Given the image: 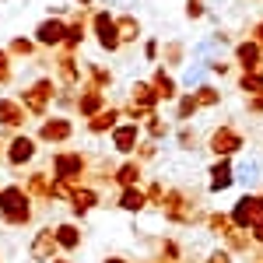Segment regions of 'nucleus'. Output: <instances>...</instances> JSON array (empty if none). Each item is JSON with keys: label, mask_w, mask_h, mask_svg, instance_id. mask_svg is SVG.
Returning <instances> with one entry per match:
<instances>
[{"label": "nucleus", "mask_w": 263, "mask_h": 263, "mask_svg": "<svg viewBox=\"0 0 263 263\" xmlns=\"http://www.w3.org/2000/svg\"><path fill=\"white\" fill-rule=\"evenodd\" d=\"M57 249H60V246L53 239V228H42L39 235L32 239V249H28V253H32V260H39V263H53L57 260Z\"/></svg>", "instance_id": "obj_10"}, {"label": "nucleus", "mask_w": 263, "mask_h": 263, "mask_svg": "<svg viewBox=\"0 0 263 263\" xmlns=\"http://www.w3.org/2000/svg\"><path fill=\"white\" fill-rule=\"evenodd\" d=\"M182 60H186L182 46H179V42H168V49H165V63H168V67H179Z\"/></svg>", "instance_id": "obj_34"}, {"label": "nucleus", "mask_w": 263, "mask_h": 263, "mask_svg": "<svg viewBox=\"0 0 263 263\" xmlns=\"http://www.w3.org/2000/svg\"><path fill=\"white\" fill-rule=\"evenodd\" d=\"M158 53H162V49H158V42H155V39L144 42V57H147V60H158Z\"/></svg>", "instance_id": "obj_40"}, {"label": "nucleus", "mask_w": 263, "mask_h": 263, "mask_svg": "<svg viewBox=\"0 0 263 263\" xmlns=\"http://www.w3.org/2000/svg\"><path fill=\"white\" fill-rule=\"evenodd\" d=\"M53 239H57V246H60L63 253H74L78 246H81V224H74V221H63L53 228Z\"/></svg>", "instance_id": "obj_15"}, {"label": "nucleus", "mask_w": 263, "mask_h": 263, "mask_svg": "<svg viewBox=\"0 0 263 263\" xmlns=\"http://www.w3.org/2000/svg\"><path fill=\"white\" fill-rule=\"evenodd\" d=\"M158 211H162V218L168 224H193L197 214H200V211L193 207V197H190L186 190H168Z\"/></svg>", "instance_id": "obj_2"}, {"label": "nucleus", "mask_w": 263, "mask_h": 263, "mask_svg": "<svg viewBox=\"0 0 263 263\" xmlns=\"http://www.w3.org/2000/svg\"><path fill=\"white\" fill-rule=\"evenodd\" d=\"M141 162H130V158H123V165H116L112 168V182L120 186V190H126V186H141Z\"/></svg>", "instance_id": "obj_18"}, {"label": "nucleus", "mask_w": 263, "mask_h": 263, "mask_svg": "<svg viewBox=\"0 0 263 263\" xmlns=\"http://www.w3.org/2000/svg\"><path fill=\"white\" fill-rule=\"evenodd\" d=\"M78 109H81V116H88V120H91L95 112H102V109H105V105H102V91L99 88H88L81 99H78Z\"/></svg>", "instance_id": "obj_23"}, {"label": "nucleus", "mask_w": 263, "mask_h": 263, "mask_svg": "<svg viewBox=\"0 0 263 263\" xmlns=\"http://www.w3.org/2000/svg\"><path fill=\"white\" fill-rule=\"evenodd\" d=\"M186 14L197 21V18H203V0H186Z\"/></svg>", "instance_id": "obj_38"}, {"label": "nucleus", "mask_w": 263, "mask_h": 263, "mask_svg": "<svg viewBox=\"0 0 263 263\" xmlns=\"http://www.w3.org/2000/svg\"><path fill=\"white\" fill-rule=\"evenodd\" d=\"M193 95H197V105H200V109H214V105L221 102V91H218L214 84H200Z\"/></svg>", "instance_id": "obj_30"}, {"label": "nucleus", "mask_w": 263, "mask_h": 263, "mask_svg": "<svg viewBox=\"0 0 263 263\" xmlns=\"http://www.w3.org/2000/svg\"><path fill=\"white\" fill-rule=\"evenodd\" d=\"M28 49H32V46H28L25 39H18V42H14V53H28Z\"/></svg>", "instance_id": "obj_43"}, {"label": "nucleus", "mask_w": 263, "mask_h": 263, "mask_svg": "<svg viewBox=\"0 0 263 263\" xmlns=\"http://www.w3.org/2000/svg\"><path fill=\"white\" fill-rule=\"evenodd\" d=\"M84 165L88 162H84V155H78V151L53 155V176H57L60 182H70V186H74V182L84 176Z\"/></svg>", "instance_id": "obj_4"}, {"label": "nucleus", "mask_w": 263, "mask_h": 263, "mask_svg": "<svg viewBox=\"0 0 263 263\" xmlns=\"http://www.w3.org/2000/svg\"><path fill=\"white\" fill-rule=\"evenodd\" d=\"M182 84H186V88H200V84H203V67H200V63L190 67V70L182 74Z\"/></svg>", "instance_id": "obj_35"}, {"label": "nucleus", "mask_w": 263, "mask_h": 263, "mask_svg": "<svg viewBox=\"0 0 263 263\" xmlns=\"http://www.w3.org/2000/svg\"><path fill=\"white\" fill-rule=\"evenodd\" d=\"M141 134H147V141H162L165 134H168V126L162 123V116L158 112H147L141 123Z\"/></svg>", "instance_id": "obj_26"}, {"label": "nucleus", "mask_w": 263, "mask_h": 263, "mask_svg": "<svg viewBox=\"0 0 263 263\" xmlns=\"http://www.w3.org/2000/svg\"><path fill=\"white\" fill-rule=\"evenodd\" d=\"M221 242H224V249H228V253H235V256H246V253L253 249V239H249V232H239L235 224H232V228H228V232L221 235Z\"/></svg>", "instance_id": "obj_20"}, {"label": "nucleus", "mask_w": 263, "mask_h": 263, "mask_svg": "<svg viewBox=\"0 0 263 263\" xmlns=\"http://www.w3.org/2000/svg\"><path fill=\"white\" fill-rule=\"evenodd\" d=\"M253 42H260V46H263V21L256 25V28H253Z\"/></svg>", "instance_id": "obj_42"}, {"label": "nucleus", "mask_w": 263, "mask_h": 263, "mask_svg": "<svg viewBox=\"0 0 263 263\" xmlns=\"http://www.w3.org/2000/svg\"><path fill=\"white\" fill-rule=\"evenodd\" d=\"M260 172H263V165L256 158L235 162V186H246V193H253V186H260Z\"/></svg>", "instance_id": "obj_12"}, {"label": "nucleus", "mask_w": 263, "mask_h": 263, "mask_svg": "<svg viewBox=\"0 0 263 263\" xmlns=\"http://www.w3.org/2000/svg\"><path fill=\"white\" fill-rule=\"evenodd\" d=\"M203 144H207V151H211L214 158H235V155L246 147V137L235 130V126H228V123H224V126H214V130H211V137H207Z\"/></svg>", "instance_id": "obj_3"}, {"label": "nucleus", "mask_w": 263, "mask_h": 263, "mask_svg": "<svg viewBox=\"0 0 263 263\" xmlns=\"http://www.w3.org/2000/svg\"><path fill=\"white\" fill-rule=\"evenodd\" d=\"M0 123H4V126H21V123H25V112H21L18 105H14V102H0Z\"/></svg>", "instance_id": "obj_29"}, {"label": "nucleus", "mask_w": 263, "mask_h": 263, "mask_svg": "<svg viewBox=\"0 0 263 263\" xmlns=\"http://www.w3.org/2000/svg\"><path fill=\"white\" fill-rule=\"evenodd\" d=\"M246 109H249V112H263V91H260V95H253V99L246 102Z\"/></svg>", "instance_id": "obj_41"}, {"label": "nucleus", "mask_w": 263, "mask_h": 263, "mask_svg": "<svg viewBox=\"0 0 263 263\" xmlns=\"http://www.w3.org/2000/svg\"><path fill=\"white\" fill-rule=\"evenodd\" d=\"M112 81V78H109V70H105V67H91V88H105V84Z\"/></svg>", "instance_id": "obj_36"}, {"label": "nucleus", "mask_w": 263, "mask_h": 263, "mask_svg": "<svg viewBox=\"0 0 263 263\" xmlns=\"http://www.w3.org/2000/svg\"><path fill=\"white\" fill-rule=\"evenodd\" d=\"M235 63L242 67V70H256L263 63V46L260 42H253V39H246L235 46Z\"/></svg>", "instance_id": "obj_14"}, {"label": "nucleus", "mask_w": 263, "mask_h": 263, "mask_svg": "<svg viewBox=\"0 0 263 263\" xmlns=\"http://www.w3.org/2000/svg\"><path fill=\"white\" fill-rule=\"evenodd\" d=\"M130 105H137L144 112H155V105H158V91L151 88V81H137L130 88Z\"/></svg>", "instance_id": "obj_16"}, {"label": "nucleus", "mask_w": 263, "mask_h": 263, "mask_svg": "<svg viewBox=\"0 0 263 263\" xmlns=\"http://www.w3.org/2000/svg\"><path fill=\"white\" fill-rule=\"evenodd\" d=\"M228 186H235V162L232 158H214L207 165V190L211 193H224Z\"/></svg>", "instance_id": "obj_6"}, {"label": "nucleus", "mask_w": 263, "mask_h": 263, "mask_svg": "<svg viewBox=\"0 0 263 263\" xmlns=\"http://www.w3.org/2000/svg\"><path fill=\"white\" fill-rule=\"evenodd\" d=\"M120 109H102V112H95L91 120H88V134L95 137V134H105V130H116L120 126Z\"/></svg>", "instance_id": "obj_19"}, {"label": "nucleus", "mask_w": 263, "mask_h": 263, "mask_svg": "<svg viewBox=\"0 0 263 263\" xmlns=\"http://www.w3.org/2000/svg\"><path fill=\"white\" fill-rule=\"evenodd\" d=\"M99 200H102V197H99V190H95V186H78V182L70 186V197H67L70 211H74L78 218H84L91 207H99Z\"/></svg>", "instance_id": "obj_9"}, {"label": "nucleus", "mask_w": 263, "mask_h": 263, "mask_svg": "<svg viewBox=\"0 0 263 263\" xmlns=\"http://www.w3.org/2000/svg\"><path fill=\"white\" fill-rule=\"evenodd\" d=\"M91 28H95V35H99L105 53H116V49L123 46L120 32H116V18H112L109 11H95V14H91Z\"/></svg>", "instance_id": "obj_5"}, {"label": "nucleus", "mask_w": 263, "mask_h": 263, "mask_svg": "<svg viewBox=\"0 0 263 263\" xmlns=\"http://www.w3.org/2000/svg\"><path fill=\"white\" fill-rule=\"evenodd\" d=\"M116 207H120L123 214H141L144 207H147L144 186H126V190H120V197H116Z\"/></svg>", "instance_id": "obj_13"}, {"label": "nucleus", "mask_w": 263, "mask_h": 263, "mask_svg": "<svg viewBox=\"0 0 263 263\" xmlns=\"http://www.w3.org/2000/svg\"><path fill=\"white\" fill-rule=\"evenodd\" d=\"M151 88H155V91H158V99H179V95H176V84H172V74H168V70H155V74H151Z\"/></svg>", "instance_id": "obj_22"}, {"label": "nucleus", "mask_w": 263, "mask_h": 263, "mask_svg": "<svg viewBox=\"0 0 263 263\" xmlns=\"http://www.w3.org/2000/svg\"><path fill=\"white\" fill-rule=\"evenodd\" d=\"M0 218L7 224H28L32 221V200L21 186H4L0 190Z\"/></svg>", "instance_id": "obj_1"}, {"label": "nucleus", "mask_w": 263, "mask_h": 263, "mask_svg": "<svg viewBox=\"0 0 263 263\" xmlns=\"http://www.w3.org/2000/svg\"><path fill=\"white\" fill-rule=\"evenodd\" d=\"M200 134H197V130H179V147L182 151H197V147H200Z\"/></svg>", "instance_id": "obj_33"}, {"label": "nucleus", "mask_w": 263, "mask_h": 263, "mask_svg": "<svg viewBox=\"0 0 263 263\" xmlns=\"http://www.w3.org/2000/svg\"><path fill=\"white\" fill-rule=\"evenodd\" d=\"M239 91L249 95V99L263 91V70H260V67H256V70H242V78H239Z\"/></svg>", "instance_id": "obj_24"}, {"label": "nucleus", "mask_w": 263, "mask_h": 263, "mask_svg": "<svg viewBox=\"0 0 263 263\" xmlns=\"http://www.w3.org/2000/svg\"><path fill=\"white\" fill-rule=\"evenodd\" d=\"M256 214L263 218V193H256Z\"/></svg>", "instance_id": "obj_45"}, {"label": "nucleus", "mask_w": 263, "mask_h": 263, "mask_svg": "<svg viewBox=\"0 0 263 263\" xmlns=\"http://www.w3.org/2000/svg\"><path fill=\"white\" fill-rule=\"evenodd\" d=\"M116 32H120V42L126 46V42L141 39V25H137V18L134 14H123V18H116Z\"/></svg>", "instance_id": "obj_25"}, {"label": "nucleus", "mask_w": 263, "mask_h": 263, "mask_svg": "<svg viewBox=\"0 0 263 263\" xmlns=\"http://www.w3.org/2000/svg\"><path fill=\"white\" fill-rule=\"evenodd\" d=\"M249 239H253V246H260V249H263V218L249 228Z\"/></svg>", "instance_id": "obj_39"}, {"label": "nucleus", "mask_w": 263, "mask_h": 263, "mask_svg": "<svg viewBox=\"0 0 263 263\" xmlns=\"http://www.w3.org/2000/svg\"><path fill=\"white\" fill-rule=\"evenodd\" d=\"M35 158V141L32 137H14L7 144V162L11 165H28Z\"/></svg>", "instance_id": "obj_17"}, {"label": "nucleus", "mask_w": 263, "mask_h": 263, "mask_svg": "<svg viewBox=\"0 0 263 263\" xmlns=\"http://www.w3.org/2000/svg\"><path fill=\"white\" fill-rule=\"evenodd\" d=\"M134 155H137L141 162H155V158H158V141H141Z\"/></svg>", "instance_id": "obj_32"}, {"label": "nucleus", "mask_w": 263, "mask_h": 263, "mask_svg": "<svg viewBox=\"0 0 263 263\" xmlns=\"http://www.w3.org/2000/svg\"><path fill=\"white\" fill-rule=\"evenodd\" d=\"M70 134H74V126H70V120H67V116L46 120V123L39 126V141H46V144H63Z\"/></svg>", "instance_id": "obj_11"}, {"label": "nucleus", "mask_w": 263, "mask_h": 263, "mask_svg": "<svg viewBox=\"0 0 263 263\" xmlns=\"http://www.w3.org/2000/svg\"><path fill=\"white\" fill-rule=\"evenodd\" d=\"M197 109H200V105H197V95H193V91H190V95H179V102H176V120H179V123L193 120Z\"/></svg>", "instance_id": "obj_27"}, {"label": "nucleus", "mask_w": 263, "mask_h": 263, "mask_svg": "<svg viewBox=\"0 0 263 263\" xmlns=\"http://www.w3.org/2000/svg\"><path fill=\"white\" fill-rule=\"evenodd\" d=\"M53 263H70V260H53Z\"/></svg>", "instance_id": "obj_46"}, {"label": "nucleus", "mask_w": 263, "mask_h": 263, "mask_svg": "<svg viewBox=\"0 0 263 263\" xmlns=\"http://www.w3.org/2000/svg\"><path fill=\"white\" fill-rule=\"evenodd\" d=\"M203 263H235V260H232V253H228V249H211Z\"/></svg>", "instance_id": "obj_37"}, {"label": "nucleus", "mask_w": 263, "mask_h": 263, "mask_svg": "<svg viewBox=\"0 0 263 263\" xmlns=\"http://www.w3.org/2000/svg\"><path fill=\"white\" fill-rule=\"evenodd\" d=\"M165 182H151V186H144V197H147V203L151 207H162V200H165Z\"/></svg>", "instance_id": "obj_31"}, {"label": "nucleus", "mask_w": 263, "mask_h": 263, "mask_svg": "<svg viewBox=\"0 0 263 263\" xmlns=\"http://www.w3.org/2000/svg\"><path fill=\"white\" fill-rule=\"evenodd\" d=\"M158 263H179L182 260V246L176 239H158Z\"/></svg>", "instance_id": "obj_28"}, {"label": "nucleus", "mask_w": 263, "mask_h": 263, "mask_svg": "<svg viewBox=\"0 0 263 263\" xmlns=\"http://www.w3.org/2000/svg\"><path fill=\"white\" fill-rule=\"evenodd\" d=\"M228 218H232V224H235L239 232H249L253 224L260 221V214H256V193H242L239 200L232 203Z\"/></svg>", "instance_id": "obj_7"}, {"label": "nucleus", "mask_w": 263, "mask_h": 263, "mask_svg": "<svg viewBox=\"0 0 263 263\" xmlns=\"http://www.w3.org/2000/svg\"><path fill=\"white\" fill-rule=\"evenodd\" d=\"M260 263H263V253H260Z\"/></svg>", "instance_id": "obj_48"}, {"label": "nucleus", "mask_w": 263, "mask_h": 263, "mask_svg": "<svg viewBox=\"0 0 263 263\" xmlns=\"http://www.w3.org/2000/svg\"><path fill=\"white\" fill-rule=\"evenodd\" d=\"M63 35H67V25H63V21H46V25H42L39 32H35V39L42 42V46H57V42H63Z\"/></svg>", "instance_id": "obj_21"}, {"label": "nucleus", "mask_w": 263, "mask_h": 263, "mask_svg": "<svg viewBox=\"0 0 263 263\" xmlns=\"http://www.w3.org/2000/svg\"><path fill=\"white\" fill-rule=\"evenodd\" d=\"M81 4H91V0H81Z\"/></svg>", "instance_id": "obj_47"}, {"label": "nucleus", "mask_w": 263, "mask_h": 263, "mask_svg": "<svg viewBox=\"0 0 263 263\" xmlns=\"http://www.w3.org/2000/svg\"><path fill=\"white\" fill-rule=\"evenodd\" d=\"M102 263H130V260H126V256H105Z\"/></svg>", "instance_id": "obj_44"}, {"label": "nucleus", "mask_w": 263, "mask_h": 263, "mask_svg": "<svg viewBox=\"0 0 263 263\" xmlns=\"http://www.w3.org/2000/svg\"><path fill=\"white\" fill-rule=\"evenodd\" d=\"M137 144H141V126H137V123H120V126L112 130V151H120L123 158L134 155Z\"/></svg>", "instance_id": "obj_8"}]
</instances>
